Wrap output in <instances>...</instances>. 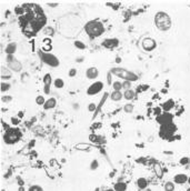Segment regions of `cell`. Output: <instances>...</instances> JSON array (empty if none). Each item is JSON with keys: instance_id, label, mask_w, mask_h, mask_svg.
I'll use <instances>...</instances> for the list:
<instances>
[{"instance_id": "ba28073f", "label": "cell", "mask_w": 190, "mask_h": 191, "mask_svg": "<svg viewBox=\"0 0 190 191\" xmlns=\"http://www.w3.org/2000/svg\"><path fill=\"white\" fill-rule=\"evenodd\" d=\"M102 89H104V82H101V81H96V82H93V84L88 88L87 94H88V96H95V94L99 93Z\"/></svg>"}, {"instance_id": "3957f363", "label": "cell", "mask_w": 190, "mask_h": 191, "mask_svg": "<svg viewBox=\"0 0 190 191\" xmlns=\"http://www.w3.org/2000/svg\"><path fill=\"white\" fill-rule=\"evenodd\" d=\"M110 72L113 76H117L119 78H122L123 80H128V81H137L138 80V76L132 72V71H129L123 68H119V67H113L110 69Z\"/></svg>"}, {"instance_id": "e575fe53", "label": "cell", "mask_w": 190, "mask_h": 191, "mask_svg": "<svg viewBox=\"0 0 190 191\" xmlns=\"http://www.w3.org/2000/svg\"><path fill=\"white\" fill-rule=\"evenodd\" d=\"M28 191H43V190H42V188L40 186H32V187L29 188Z\"/></svg>"}, {"instance_id": "277c9868", "label": "cell", "mask_w": 190, "mask_h": 191, "mask_svg": "<svg viewBox=\"0 0 190 191\" xmlns=\"http://www.w3.org/2000/svg\"><path fill=\"white\" fill-rule=\"evenodd\" d=\"M20 138H21V132L19 131V129H16V128L7 129L6 133L3 135V140L8 144L16 143L17 141L20 140Z\"/></svg>"}, {"instance_id": "83f0119b", "label": "cell", "mask_w": 190, "mask_h": 191, "mask_svg": "<svg viewBox=\"0 0 190 191\" xmlns=\"http://www.w3.org/2000/svg\"><path fill=\"white\" fill-rule=\"evenodd\" d=\"M46 101H47V100H45V98H43L42 96H38V97L36 98V102H37V105H39V106H43V105L46 103Z\"/></svg>"}, {"instance_id": "f1b7e54d", "label": "cell", "mask_w": 190, "mask_h": 191, "mask_svg": "<svg viewBox=\"0 0 190 191\" xmlns=\"http://www.w3.org/2000/svg\"><path fill=\"white\" fill-rule=\"evenodd\" d=\"M165 190L166 191L175 190V184H174V182H167V183L165 184Z\"/></svg>"}, {"instance_id": "52a82bcc", "label": "cell", "mask_w": 190, "mask_h": 191, "mask_svg": "<svg viewBox=\"0 0 190 191\" xmlns=\"http://www.w3.org/2000/svg\"><path fill=\"white\" fill-rule=\"evenodd\" d=\"M8 64V68L11 71L14 72H19L22 69V64H21L19 60H17L14 57V55H7V59H6Z\"/></svg>"}, {"instance_id": "8d00e7d4", "label": "cell", "mask_w": 190, "mask_h": 191, "mask_svg": "<svg viewBox=\"0 0 190 191\" xmlns=\"http://www.w3.org/2000/svg\"><path fill=\"white\" fill-rule=\"evenodd\" d=\"M189 158H187V157H185V158H181L180 159V164H187V163H189Z\"/></svg>"}, {"instance_id": "5bb4252c", "label": "cell", "mask_w": 190, "mask_h": 191, "mask_svg": "<svg viewBox=\"0 0 190 191\" xmlns=\"http://www.w3.org/2000/svg\"><path fill=\"white\" fill-rule=\"evenodd\" d=\"M0 76L2 79H10L12 77V73H11V70L7 68V67H1L0 69Z\"/></svg>"}, {"instance_id": "ac0fdd59", "label": "cell", "mask_w": 190, "mask_h": 191, "mask_svg": "<svg viewBox=\"0 0 190 191\" xmlns=\"http://www.w3.org/2000/svg\"><path fill=\"white\" fill-rule=\"evenodd\" d=\"M17 50V43L16 42H10L6 47V53L7 55H14Z\"/></svg>"}, {"instance_id": "6da1fadb", "label": "cell", "mask_w": 190, "mask_h": 191, "mask_svg": "<svg viewBox=\"0 0 190 191\" xmlns=\"http://www.w3.org/2000/svg\"><path fill=\"white\" fill-rule=\"evenodd\" d=\"M155 23L156 27L160 31H168L172 26L171 18L167 12L165 11H159L155 16Z\"/></svg>"}, {"instance_id": "484cf974", "label": "cell", "mask_w": 190, "mask_h": 191, "mask_svg": "<svg viewBox=\"0 0 190 191\" xmlns=\"http://www.w3.org/2000/svg\"><path fill=\"white\" fill-rule=\"evenodd\" d=\"M63 86H64V81H63L62 79L58 78L55 80V87H56V88L60 89V88H63Z\"/></svg>"}, {"instance_id": "7402d4cb", "label": "cell", "mask_w": 190, "mask_h": 191, "mask_svg": "<svg viewBox=\"0 0 190 191\" xmlns=\"http://www.w3.org/2000/svg\"><path fill=\"white\" fill-rule=\"evenodd\" d=\"M137 183H138V187H139L140 189H146V188H147V186H148L147 180H146L145 178H139Z\"/></svg>"}, {"instance_id": "8992f818", "label": "cell", "mask_w": 190, "mask_h": 191, "mask_svg": "<svg viewBox=\"0 0 190 191\" xmlns=\"http://www.w3.org/2000/svg\"><path fill=\"white\" fill-rule=\"evenodd\" d=\"M177 131L176 125H174L172 122L171 123H167V125H162L161 129H160V132L159 135L163 139H169L170 137H172L174 133Z\"/></svg>"}, {"instance_id": "ffe728a7", "label": "cell", "mask_w": 190, "mask_h": 191, "mask_svg": "<svg viewBox=\"0 0 190 191\" xmlns=\"http://www.w3.org/2000/svg\"><path fill=\"white\" fill-rule=\"evenodd\" d=\"M122 98H123V94L121 93V91H115L113 90V92L111 93V99L113 101H120Z\"/></svg>"}, {"instance_id": "44dd1931", "label": "cell", "mask_w": 190, "mask_h": 191, "mask_svg": "<svg viewBox=\"0 0 190 191\" xmlns=\"http://www.w3.org/2000/svg\"><path fill=\"white\" fill-rule=\"evenodd\" d=\"M127 189V183L125 182H117L115 184V190L116 191H126Z\"/></svg>"}, {"instance_id": "d590c367", "label": "cell", "mask_w": 190, "mask_h": 191, "mask_svg": "<svg viewBox=\"0 0 190 191\" xmlns=\"http://www.w3.org/2000/svg\"><path fill=\"white\" fill-rule=\"evenodd\" d=\"M88 110H89L90 112H92V111H96V110H97V106H96L95 103H90V105L88 106Z\"/></svg>"}, {"instance_id": "cb8c5ba5", "label": "cell", "mask_w": 190, "mask_h": 191, "mask_svg": "<svg viewBox=\"0 0 190 191\" xmlns=\"http://www.w3.org/2000/svg\"><path fill=\"white\" fill-rule=\"evenodd\" d=\"M112 87L115 91H120L121 89H123L122 88V82H120V81H115L112 84Z\"/></svg>"}, {"instance_id": "74e56055", "label": "cell", "mask_w": 190, "mask_h": 191, "mask_svg": "<svg viewBox=\"0 0 190 191\" xmlns=\"http://www.w3.org/2000/svg\"><path fill=\"white\" fill-rule=\"evenodd\" d=\"M76 75H77V70L75 68H72V69L69 70V77H75Z\"/></svg>"}, {"instance_id": "7a4b0ae2", "label": "cell", "mask_w": 190, "mask_h": 191, "mask_svg": "<svg viewBox=\"0 0 190 191\" xmlns=\"http://www.w3.org/2000/svg\"><path fill=\"white\" fill-rule=\"evenodd\" d=\"M84 30L87 32V35L90 38H97L99 36H101L105 32V27L102 25V22L97 21V20H92L86 23L84 26Z\"/></svg>"}, {"instance_id": "603a6c76", "label": "cell", "mask_w": 190, "mask_h": 191, "mask_svg": "<svg viewBox=\"0 0 190 191\" xmlns=\"http://www.w3.org/2000/svg\"><path fill=\"white\" fill-rule=\"evenodd\" d=\"M107 97H108V94H107V93H106L105 96L102 97V99H101V101H100V105H99V106L97 107V110H96V113H95V117H96V116L98 114L99 111L101 110V107H102V106H104V105H105V101H106V99H107Z\"/></svg>"}, {"instance_id": "ab89813d", "label": "cell", "mask_w": 190, "mask_h": 191, "mask_svg": "<svg viewBox=\"0 0 190 191\" xmlns=\"http://www.w3.org/2000/svg\"><path fill=\"white\" fill-rule=\"evenodd\" d=\"M19 121L20 120H18L17 118H11V122H12L14 125H18V123H19Z\"/></svg>"}, {"instance_id": "8fae6325", "label": "cell", "mask_w": 190, "mask_h": 191, "mask_svg": "<svg viewBox=\"0 0 190 191\" xmlns=\"http://www.w3.org/2000/svg\"><path fill=\"white\" fill-rule=\"evenodd\" d=\"M102 47H105L106 49H113L116 47H118L119 44V40L117 38H111V39H106L102 41Z\"/></svg>"}, {"instance_id": "4dcf8cb0", "label": "cell", "mask_w": 190, "mask_h": 191, "mask_svg": "<svg viewBox=\"0 0 190 191\" xmlns=\"http://www.w3.org/2000/svg\"><path fill=\"white\" fill-rule=\"evenodd\" d=\"M122 88L125 89V91H126V90H129V89L131 88V81L125 80V81L122 82Z\"/></svg>"}, {"instance_id": "f546056e", "label": "cell", "mask_w": 190, "mask_h": 191, "mask_svg": "<svg viewBox=\"0 0 190 191\" xmlns=\"http://www.w3.org/2000/svg\"><path fill=\"white\" fill-rule=\"evenodd\" d=\"M123 110H125L126 112H128V113H131L132 111H134V105H131V103H128V105H126V106L123 107Z\"/></svg>"}, {"instance_id": "4fadbf2b", "label": "cell", "mask_w": 190, "mask_h": 191, "mask_svg": "<svg viewBox=\"0 0 190 191\" xmlns=\"http://www.w3.org/2000/svg\"><path fill=\"white\" fill-rule=\"evenodd\" d=\"M86 76L88 79H96L99 76V70L96 67H91V68H88L86 71Z\"/></svg>"}, {"instance_id": "b9f144b4", "label": "cell", "mask_w": 190, "mask_h": 191, "mask_svg": "<svg viewBox=\"0 0 190 191\" xmlns=\"http://www.w3.org/2000/svg\"><path fill=\"white\" fill-rule=\"evenodd\" d=\"M116 62H121V59H120L119 57H118V58L116 59Z\"/></svg>"}, {"instance_id": "e0dca14e", "label": "cell", "mask_w": 190, "mask_h": 191, "mask_svg": "<svg viewBox=\"0 0 190 191\" xmlns=\"http://www.w3.org/2000/svg\"><path fill=\"white\" fill-rule=\"evenodd\" d=\"M57 105V101L55 98H50L46 101V103L43 105V109L45 110H49V109H52V108H55Z\"/></svg>"}, {"instance_id": "ee69618b", "label": "cell", "mask_w": 190, "mask_h": 191, "mask_svg": "<svg viewBox=\"0 0 190 191\" xmlns=\"http://www.w3.org/2000/svg\"><path fill=\"white\" fill-rule=\"evenodd\" d=\"M19 191H23V188H20V189H19Z\"/></svg>"}, {"instance_id": "4316f807", "label": "cell", "mask_w": 190, "mask_h": 191, "mask_svg": "<svg viewBox=\"0 0 190 191\" xmlns=\"http://www.w3.org/2000/svg\"><path fill=\"white\" fill-rule=\"evenodd\" d=\"M73 44H75V47L78 48V49H81V50L86 49V44H84V42H81V41H79V40H76V41L73 42Z\"/></svg>"}, {"instance_id": "1f68e13d", "label": "cell", "mask_w": 190, "mask_h": 191, "mask_svg": "<svg viewBox=\"0 0 190 191\" xmlns=\"http://www.w3.org/2000/svg\"><path fill=\"white\" fill-rule=\"evenodd\" d=\"M45 34L48 36H52L54 34H55V30L51 28V27H46V29H45Z\"/></svg>"}, {"instance_id": "836d02e7", "label": "cell", "mask_w": 190, "mask_h": 191, "mask_svg": "<svg viewBox=\"0 0 190 191\" xmlns=\"http://www.w3.org/2000/svg\"><path fill=\"white\" fill-rule=\"evenodd\" d=\"M155 170H156V172H157V176H158V177H162V170L160 169V166H159V164H156Z\"/></svg>"}, {"instance_id": "7c38bea8", "label": "cell", "mask_w": 190, "mask_h": 191, "mask_svg": "<svg viewBox=\"0 0 190 191\" xmlns=\"http://www.w3.org/2000/svg\"><path fill=\"white\" fill-rule=\"evenodd\" d=\"M51 82H52V78H51V76H50V73H47V75H45V77H43V91L46 94H49L50 93V86H51Z\"/></svg>"}, {"instance_id": "bcb514c9", "label": "cell", "mask_w": 190, "mask_h": 191, "mask_svg": "<svg viewBox=\"0 0 190 191\" xmlns=\"http://www.w3.org/2000/svg\"><path fill=\"white\" fill-rule=\"evenodd\" d=\"M187 191H190V188H189V189H188V190H187Z\"/></svg>"}, {"instance_id": "d6a6232c", "label": "cell", "mask_w": 190, "mask_h": 191, "mask_svg": "<svg viewBox=\"0 0 190 191\" xmlns=\"http://www.w3.org/2000/svg\"><path fill=\"white\" fill-rule=\"evenodd\" d=\"M11 100H12V97H11V96H2V97H1V101L5 102V103L10 102Z\"/></svg>"}, {"instance_id": "f6af8a7d", "label": "cell", "mask_w": 190, "mask_h": 191, "mask_svg": "<svg viewBox=\"0 0 190 191\" xmlns=\"http://www.w3.org/2000/svg\"><path fill=\"white\" fill-rule=\"evenodd\" d=\"M188 182H189V184H190V177L188 178Z\"/></svg>"}, {"instance_id": "f35d334b", "label": "cell", "mask_w": 190, "mask_h": 191, "mask_svg": "<svg viewBox=\"0 0 190 191\" xmlns=\"http://www.w3.org/2000/svg\"><path fill=\"white\" fill-rule=\"evenodd\" d=\"M97 167H98V162H97V160H93V161H92V163H91V167H90V168H91L92 170H95L96 168H97Z\"/></svg>"}, {"instance_id": "5b68a950", "label": "cell", "mask_w": 190, "mask_h": 191, "mask_svg": "<svg viewBox=\"0 0 190 191\" xmlns=\"http://www.w3.org/2000/svg\"><path fill=\"white\" fill-rule=\"evenodd\" d=\"M39 56L41 58V60L45 62L46 64H49L50 67H58L60 64V61L58 60L55 55H51V53H48V52H43V51H40L39 52Z\"/></svg>"}, {"instance_id": "d4e9b609", "label": "cell", "mask_w": 190, "mask_h": 191, "mask_svg": "<svg viewBox=\"0 0 190 191\" xmlns=\"http://www.w3.org/2000/svg\"><path fill=\"white\" fill-rule=\"evenodd\" d=\"M10 88H11L10 84H8V82H1V86H0L1 92H7Z\"/></svg>"}, {"instance_id": "30bf717a", "label": "cell", "mask_w": 190, "mask_h": 191, "mask_svg": "<svg viewBox=\"0 0 190 191\" xmlns=\"http://www.w3.org/2000/svg\"><path fill=\"white\" fill-rule=\"evenodd\" d=\"M156 47H157V42H156L155 39H152V38H145L142 40V48H143V50H146V51H152V50L156 49Z\"/></svg>"}, {"instance_id": "60d3db41", "label": "cell", "mask_w": 190, "mask_h": 191, "mask_svg": "<svg viewBox=\"0 0 190 191\" xmlns=\"http://www.w3.org/2000/svg\"><path fill=\"white\" fill-rule=\"evenodd\" d=\"M107 80H108V82H109V84L111 82V72H110V71L108 72V77H107Z\"/></svg>"}, {"instance_id": "9c48e42d", "label": "cell", "mask_w": 190, "mask_h": 191, "mask_svg": "<svg viewBox=\"0 0 190 191\" xmlns=\"http://www.w3.org/2000/svg\"><path fill=\"white\" fill-rule=\"evenodd\" d=\"M174 119V116L170 112H162L157 117V122L160 125H167V123H171Z\"/></svg>"}, {"instance_id": "7bdbcfd3", "label": "cell", "mask_w": 190, "mask_h": 191, "mask_svg": "<svg viewBox=\"0 0 190 191\" xmlns=\"http://www.w3.org/2000/svg\"><path fill=\"white\" fill-rule=\"evenodd\" d=\"M105 191H116L115 189H107V190H105Z\"/></svg>"}, {"instance_id": "2e32d148", "label": "cell", "mask_w": 190, "mask_h": 191, "mask_svg": "<svg viewBox=\"0 0 190 191\" xmlns=\"http://www.w3.org/2000/svg\"><path fill=\"white\" fill-rule=\"evenodd\" d=\"M175 107V102H174V100L170 99V100H167L163 105H162V110L165 111V112H169L172 108Z\"/></svg>"}, {"instance_id": "d6986e66", "label": "cell", "mask_w": 190, "mask_h": 191, "mask_svg": "<svg viewBox=\"0 0 190 191\" xmlns=\"http://www.w3.org/2000/svg\"><path fill=\"white\" fill-rule=\"evenodd\" d=\"M134 96H136V92L134 90H131V89L126 90L125 93H123V98L126 100H132L134 98Z\"/></svg>"}, {"instance_id": "9a60e30c", "label": "cell", "mask_w": 190, "mask_h": 191, "mask_svg": "<svg viewBox=\"0 0 190 191\" xmlns=\"http://www.w3.org/2000/svg\"><path fill=\"white\" fill-rule=\"evenodd\" d=\"M174 181L178 184H183L185 182H187V181H188V177H187L186 175H183V173H179V175L175 176V178H174Z\"/></svg>"}]
</instances>
